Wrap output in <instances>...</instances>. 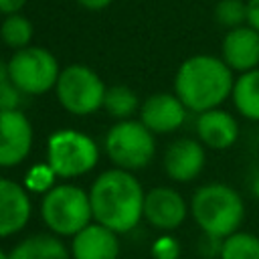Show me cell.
<instances>
[{
  "label": "cell",
  "mask_w": 259,
  "mask_h": 259,
  "mask_svg": "<svg viewBox=\"0 0 259 259\" xmlns=\"http://www.w3.org/2000/svg\"><path fill=\"white\" fill-rule=\"evenodd\" d=\"M146 192L140 180L123 168L101 172L89 190L93 219L115 233H130L144 219Z\"/></svg>",
  "instance_id": "6da1fadb"
},
{
  "label": "cell",
  "mask_w": 259,
  "mask_h": 259,
  "mask_svg": "<svg viewBox=\"0 0 259 259\" xmlns=\"http://www.w3.org/2000/svg\"><path fill=\"white\" fill-rule=\"evenodd\" d=\"M233 85V69L221 57L206 53L184 59L174 75V93L194 113L221 107L231 99Z\"/></svg>",
  "instance_id": "7a4b0ae2"
},
{
  "label": "cell",
  "mask_w": 259,
  "mask_h": 259,
  "mask_svg": "<svg viewBox=\"0 0 259 259\" xmlns=\"http://www.w3.org/2000/svg\"><path fill=\"white\" fill-rule=\"evenodd\" d=\"M190 214L202 233L225 239L241 229L247 206L235 186L227 182H206L190 196Z\"/></svg>",
  "instance_id": "3957f363"
},
{
  "label": "cell",
  "mask_w": 259,
  "mask_h": 259,
  "mask_svg": "<svg viewBox=\"0 0 259 259\" xmlns=\"http://www.w3.org/2000/svg\"><path fill=\"white\" fill-rule=\"evenodd\" d=\"M40 217L51 233L73 237L93 219L89 192L77 184H55L40 200Z\"/></svg>",
  "instance_id": "277c9868"
},
{
  "label": "cell",
  "mask_w": 259,
  "mask_h": 259,
  "mask_svg": "<svg viewBox=\"0 0 259 259\" xmlns=\"http://www.w3.org/2000/svg\"><path fill=\"white\" fill-rule=\"evenodd\" d=\"M105 154L109 160L123 170L146 168L156 156L154 132H150L142 121L121 119L109 127L105 134Z\"/></svg>",
  "instance_id": "5b68a950"
},
{
  "label": "cell",
  "mask_w": 259,
  "mask_h": 259,
  "mask_svg": "<svg viewBox=\"0 0 259 259\" xmlns=\"http://www.w3.org/2000/svg\"><path fill=\"white\" fill-rule=\"evenodd\" d=\"M99 148L91 136L77 130H59L49 138L47 162L59 178H77L97 166Z\"/></svg>",
  "instance_id": "8992f818"
},
{
  "label": "cell",
  "mask_w": 259,
  "mask_h": 259,
  "mask_svg": "<svg viewBox=\"0 0 259 259\" xmlns=\"http://www.w3.org/2000/svg\"><path fill=\"white\" fill-rule=\"evenodd\" d=\"M105 89L101 77L87 65H69L61 69L55 85L59 103L73 115H89L101 109Z\"/></svg>",
  "instance_id": "52a82bcc"
},
{
  "label": "cell",
  "mask_w": 259,
  "mask_h": 259,
  "mask_svg": "<svg viewBox=\"0 0 259 259\" xmlns=\"http://www.w3.org/2000/svg\"><path fill=\"white\" fill-rule=\"evenodd\" d=\"M8 65V75L12 83L24 95H42L57 85L59 79V63L55 55L42 47H24L18 49Z\"/></svg>",
  "instance_id": "ba28073f"
},
{
  "label": "cell",
  "mask_w": 259,
  "mask_h": 259,
  "mask_svg": "<svg viewBox=\"0 0 259 259\" xmlns=\"http://www.w3.org/2000/svg\"><path fill=\"white\" fill-rule=\"evenodd\" d=\"M190 212V202L172 186H154L144 198V219L158 231L178 229Z\"/></svg>",
  "instance_id": "9c48e42d"
},
{
  "label": "cell",
  "mask_w": 259,
  "mask_h": 259,
  "mask_svg": "<svg viewBox=\"0 0 259 259\" xmlns=\"http://www.w3.org/2000/svg\"><path fill=\"white\" fill-rule=\"evenodd\" d=\"M32 148V125L20 109H0V166L24 162Z\"/></svg>",
  "instance_id": "30bf717a"
},
{
  "label": "cell",
  "mask_w": 259,
  "mask_h": 259,
  "mask_svg": "<svg viewBox=\"0 0 259 259\" xmlns=\"http://www.w3.org/2000/svg\"><path fill=\"white\" fill-rule=\"evenodd\" d=\"M164 172L174 182H192L198 178L206 164V148L198 138L174 140L162 158Z\"/></svg>",
  "instance_id": "8fae6325"
},
{
  "label": "cell",
  "mask_w": 259,
  "mask_h": 259,
  "mask_svg": "<svg viewBox=\"0 0 259 259\" xmlns=\"http://www.w3.org/2000/svg\"><path fill=\"white\" fill-rule=\"evenodd\" d=\"M186 105L176 93H154L140 105V121L154 134H172L186 121Z\"/></svg>",
  "instance_id": "7c38bea8"
},
{
  "label": "cell",
  "mask_w": 259,
  "mask_h": 259,
  "mask_svg": "<svg viewBox=\"0 0 259 259\" xmlns=\"http://www.w3.org/2000/svg\"><path fill=\"white\" fill-rule=\"evenodd\" d=\"M194 132L204 148L223 152L237 144L241 127H239L237 117L231 111L223 107H212V109L196 113Z\"/></svg>",
  "instance_id": "4fadbf2b"
},
{
  "label": "cell",
  "mask_w": 259,
  "mask_h": 259,
  "mask_svg": "<svg viewBox=\"0 0 259 259\" xmlns=\"http://www.w3.org/2000/svg\"><path fill=\"white\" fill-rule=\"evenodd\" d=\"M221 59L237 75L259 69V30L251 24L227 30L221 42Z\"/></svg>",
  "instance_id": "5bb4252c"
},
{
  "label": "cell",
  "mask_w": 259,
  "mask_h": 259,
  "mask_svg": "<svg viewBox=\"0 0 259 259\" xmlns=\"http://www.w3.org/2000/svg\"><path fill=\"white\" fill-rule=\"evenodd\" d=\"M30 219V198L24 186L0 178V239L16 235Z\"/></svg>",
  "instance_id": "9a60e30c"
},
{
  "label": "cell",
  "mask_w": 259,
  "mask_h": 259,
  "mask_svg": "<svg viewBox=\"0 0 259 259\" xmlns=\"http://www.w3.org/2000/svg\"><path fill=\"white\" fill-rule=\"evenodd\" d=\"M73 259H117L119 239L117 233L101 223H89L71 241Z\"/></svg>",
  "instance_id": "2e32d148"
},
{
  "label": "cell",
  "mask_w": 259,
  "mask_h": 259,
  "mask_svg": "<svg viewBox=\"0 0 259 259\" xmlns=\"http://www.w3.org/2000/svg\"><path fill=\"white\" fill-rule=\"evenodd\" d=\"M235 111L249 121H259V69L239 73L231 91Z\"/></svg>",
  "instance_id": "e0dca14e"
},
{
  "label": "cell",
  "mask_w": 259,
  "mask_h": 259,
  "mask_svg": "<svg viewBox=\"0 0 259 259\" xmlns=\"http://www.w3.org/2000/svg\"><path fill=\"white\" fill-rule=\"evenodd\" d=\"M8 259H71V255L59 237L38 233L20 241L8 253Z\"/></svg>",
  "instance_id": "ac0fdd59"
},
{
  "label": "cell",
  "mask_w": 259,
  "mask_h": 259,
  "mask_svg": "<svg viewBox=\"0 0 259 259\" xmlns=\"http://www.w3.org/2000/svg\"><path fill=\"white\" fill-rule=\"evenodd\" d=\"M140 105L142 103L138 95L127 85H113L105 89L103 109L115 119H130L140 109Z\"/></svg>",
  "instance_id": "d6986e66"
},
{
  "label": "cell",
  "mask_w": 259,
  "mask_h": 259,
  "mask_svg": "<svg viewBox=\"0 0 259 259\" xmlns=\"http://www.w3.org/2000/svg\"><path fill=\"white\" fill-rule=\"evenodd\" d=\"M219 259H259V235L235 231L221 243Z\"/></svg>",
  "instance_id": "ffe728a7"
},
{
  "label": "cell",
  "mask_w": 259,
  "mask_h": 259,
  "mask_svg": "<svg viewBox=\"0 0 259 259\" xmlns=\"http://www.w3.org/2000/svg\"><path fill=\"white\" fill-rule=\"evenodd\" d=\"M32 22L22 16V14H6L4 22L0 24V38L4 40L6 47L18 51V49H24L30 45L32 40Z\"/></svg>",
  "instance_id": "44dd1931"
},
{
  "label": "cell",
  "mask_w": 259,
  "mask_h": 259,
  "mask_svg": "<svg viewBox=\"0 0 259 259\" xmlns=\"http://www.w3.org/2000/svg\"><path fill=\"white\" fill-rule=\"evenodd\" d=\"M214 22L225 30L247 24V0H219L212 10Z\"/></svg>",
  "instance_id": "7402d4cb"
},
{
  "label": "cell",
  "mask_w": 259,
  "mask_h": 259,
  "mask_svg": "<svg viewBox=\"0 0 259 259\" xmlns=\"http://www.w3.org/2000/svg\"><path fill=\"white\" fill-rule=\"evenodd\" d=\"M55 178H57V174H55V170L49 166V162L47 164H36V166H32L30 168V172L26 174V186L30 188V190H34V192H47V190H51L55 184Z\"/></svg>",
  "instance_id": "603a6c76"
},
{
  "label": "cell",
  "mask_w": 259,
  "mask_h": 259,
  "mask_svg": "<svg viewBox=\"0 0 259 259\" xmlns=\"http://www.w3.org/2000/svg\"><path fill=\"white\" fill-rule=\"evenodd\" d=\"M152 257L154 259H180V243L172 235H160L152 243Z\"/></svg>",
  "instance_id": "cb8c5ba5"
},
{
  "label": "cell",
  "mask_w": 259,
  "mask_h": 259,
  "mask_svg": "<svg viewBox=\"0 0 259 259\" xmlns=\"http://www.w3.org/2000/svg\"><path fill=\"white\" fill-rule=\"evenodd\" d=\"M22 95L24 93L12 83L10 75L0 79V109H18Z\"/></svg>",
  "instance_id": "d4e9b609"
},
{
  "label": "cell",
  "mask_w": 259,
  "mask_h": 259,
  "mask_svg": "<svg viewBox=\"0 0 259 259\" xmlns=\"http://www.w3.org/2000/svg\"><path fill=\"white\" fill-rule=\"evenodd\" d=\"M221 243H223V239L202 233V237H200V241H198V253H200L204 259H219Z\"/></svg>",
  "instance_id": "484cf974"
},
{
  "label": "cell",
  "mask_w": 259,
  "mask_h": 259,
  "mask_svg": "<svg viewBox=\"0 0 259 259\" xmlns=\"http://www.w3.org/2000/svg\"><path fill=\"white\" fill-rule=\"evenodd\" d=\"M247 24L259 30V0H247Z\"/></svg>",
  "instance_id": "4316f807"
},
{
  "label": "cell",
  "mask_w": 259,
  "mask_h": 259,
  "mask_svg": "<svg viewBox=\"0 0 259 259\" xmlns=\"http://www.w3.org/2000/svg\"><path fill=\"white\" fill-rule=\"evenodd\" d=\"M26 4V0H0V12L2 14H16Z\"/></svg>",
  "instance_id": "83f0119b"
},
{
  "label": "cell",
  "mask_w": 259,
  "mask_h": 259,
  "mask_svg": "<svg viewBox=\"0 0 259 259\" xmlns=\"http://www.w3.org/2000/svg\"><path fill=\"white\" fill-rule=\"evenodd\" d=\"M77 2L87 10H103L111 4V0H77Z\"/></svg>",
  "instance_id": "f1b7e54d"
},
{
  "label": "cell",
  "mask_w": 259,
  "mask_h": 259,
  "mask_svg": "<svg viewBox=\"0 0 259 259\" xmlns=\"http://www.w3.org/2000/svg\"><path fill=\"white\" fill-rule=\"evenodd\" d=\"M251 192L255 198H259V172L253 174V178H251Z\"/></svg>",
  "instance_id": "f546056e"
},
{
  "label": "cell",
  "mask_w": 259,
  "mask_h": 259,
  "mask_svg": "<svg viewBox=\"0 0 259 259\" xmlns=\"http://www.w3.org/2000/svg\"><path fill=\"white\" fill-rule=\"evenodd\" d=\"M0 259H8V253H4V249H0Z\"/></svg>",
  "instance_id": "4dcf8cb0"
}]
</instances>
